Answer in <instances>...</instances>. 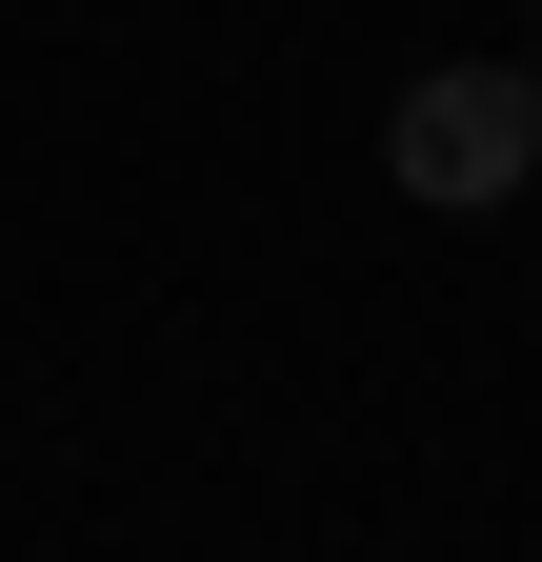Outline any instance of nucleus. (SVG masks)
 Masks as SVG:
<instances>
[{
	"label": "nucleus",
	"mask_w": 542,
	"mask_h": 562,
	"mask_svg": "<svg viewBox=\"0 0 542 562\" xmlns=\"http://www.w3.org/2000/svg\"><path fill=\"white\" fill-rule=\"evenodd\" d=\"M382 161H402V201L483 222V201H522V181H542V81H522V60H442V81H402Z\"/></svg>",
	"instance_id": "obj_1"
},
{
	"label": "nucleus",
	"mask_w": 542,
	"mask_h": 562,
	"mask_svg": "<svg viewBox=\"0 0 542 562\" xmlns=\"http://www.w3.org/2000/svg\"><path fill=\"white\" fill-rule=\"evenodd\" d=\"M522 81H542V60H522Z\"/></svg>",
	"instance_id": "obj_2"
}]
</instances>
